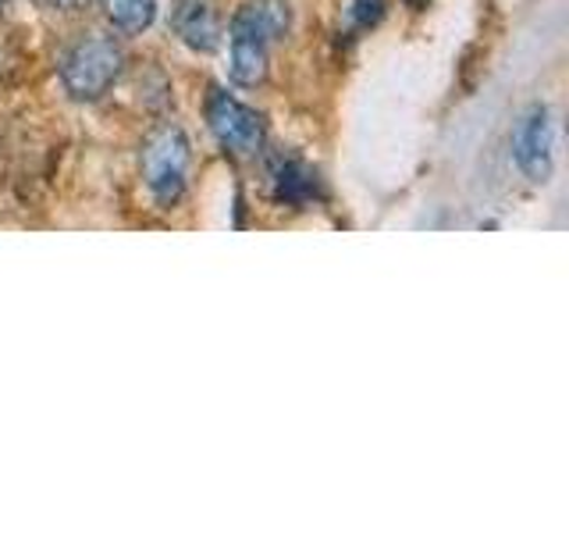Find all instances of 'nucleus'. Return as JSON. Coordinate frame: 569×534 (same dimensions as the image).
<instances>
[{
	"mask_svg": "<svg viewBox=\"0 0 569 534\" xmlns=\"http://www.w3.org/2000/svg\"><path fill=\"white\" fill-rule=\"evenodd\" d=\"M292 29L289 0H246L228 26V76L242 89H257L267 79L271 47Z\"/></svg>",
	"mask_w": 569,
	"mask_h": 534,
	"instance_id": "nucleus-1",
	"label": "nucleus"
},
{
	"mask_svg": "<svg viewBox=\"0 0 569 534\" xmlns=\"http://www.w3.org/2000/svg\"><path fill=\"white\" fill-rule=\"evenodd\" d=\"M121 68H124V50L111 36L89 32L71 43L61 58V86L71 100L93 103L103 93H111V86L121 79Z\"/></svg>",
	"mask_w": 569,
	"mask_h": 534,
	"instance_id": "nucleus-2",
	"label": "nucleus"
},
{
	"mask_svg": "<svg viewBox=\"0 0 569 534\" xmlns=\"http://www.w3.org/2000/svg\"><path fill=\"white\" fill-rule=\"evenodd\" d=\"M189 165H192V147L189 136L178 125L164 121L142 139V154H139L142 182H147L150 196L160 207H174L182 200V192L189 186Z\"/></svg>",
	"mask_w": 569,
	"mask_h": 534,
	"instance_id": "nucleus-3",
	"label": "nucleus"
},
{
	"mask_svg": "<svg viewBox=\"0 0 569 534\" xmlns=\"http://www.w3.org/2000/svg\"><path fill=\"white\" fill-rule=\"evenodd\" d=\"M207 125L213 139H218L228 154L253 157L263 150V139H267L263 115L253 111L249 103H242L239 97H231L228 89L213 86L207 93Z\"/></svg>",
	"mask_w": 569,
	"mask_h": 534,
	"instance_id": "nucleus-4",
	"label": "nucleus"
},
{
	"mask_svg": "<svg viewBox=\"0 0 569 534\" xmlns=\"http://www.w3.org/2000/svg\"><path fill=\"white\" fill-rule=\"evenodd\" d=\"M512 157L530 182H548L556 168V125L545 103H530L512 132Z\"/></svg>",
	"mask_w": 569,
	"mask_h": 534,
	"instance_id": "nucleus-5",
	"label": "nucleus"
},
{
	"mask_svg": "<svg viewBox=\"0 0 569 534\" xmlns=\"http://www.w3.org/2000/svg\"><path fill=\"white\" fill-rule=\"evenodd\" d=\"M171 29L189 50L213 53L221 47V4L218 0H174L171 4Z\"/></svg>",
	"mask_w": 569,
	"mask_h": 534,
	"instance_id": "nucleus-6",
	"label": "nucleus"
},
{
	"mask_svg": "<svg viewBox=\"0 0 569 534\" xmlns=\"http://www.w3.org/2000/svg\"><path fill=\"white\" fill-rule=\"evenodd\" d=\"M271 192L278 204L310 207L320 200V175L299 157H278L271 168Z\"/></svg>",
	"mask_w": 569,
	"mask_h": 534,
	"instance_id": "nucleus-7",
	"label": "nucleus"
},
{
	"mask_svg": "<svg viewBox=\"0 0 569 534\" xmlns=\"http://www.w3.org/2000/svg\"><path fill=\"white\" fill-rule=\"evenodd\" d=\"M107 22L124 36H139L153 26L157 18V0H100Z\"/></svg>",
	"mask_w": 569,
	"mask_h": 534,
	"instance_id": "nucleus-8",
	"label": "nucleus"
},
{
	"mask_svg": "<svg viewBox=\"0 0 569 534\" xmlns=\"http://www.w3.org/2000/svg\"><path fill=\"white\" fill-rule=\"evenodd\" d=\"M346 18H349L352 32H367L385 18V0H349Z\"/></svg>",
	"mask_w": 569,
	"mask_h": 534,
	"instance_id": "nucleus-9",
	"label": "nucleus"
},
{
	"mask_svg": "<svg viewBox=\"0 0 569 534\" xmlns=\"http://www.w3.org/2000/svg\"><path fill=\"white\" fill-rule=\"evenodd\" d=\"M40 4H47L50 11H82L89 0H40Z\"/></svg>",
	"mask_w": 569,
	"mask_h": 534,
	"instance_id": "nucleus-10",
	"label": "nucleus"
},
{
	"mask_svg": "<svg viewBox=\"0 0 569 534\" xmlns=\"http://www.w3.org/2000/svg\"><path fill=\"white\" fill-rule=\"evenodd\" d=\"M4 8H8V0H0V14H4Z\"/></svg>",
	"mask_w": 569,
	"mask_h": 534,
	"instance_id": "nucleus-11",
	"label": "nucleus"
},
{
	"mask_svg": "<svg viewBox=\"0 0 569 534\" xmlns=\"http://www.w3.org/2000/svg\"><path fill=\"white\" fill-rule=\"evenodd\" d=\"M409 4H423V0H409Z\"/></svg>",
	"mask_w": 569,
	"mask_h": 534,
	"instance_id": "nucleus-12",
	"label": "nucleus"
}]
</instances>
